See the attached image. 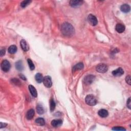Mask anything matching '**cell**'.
Segmentation results:
<instances>
[{"label":"cell","mask_w":131,"mask_h":131,"mask_svg":"<svg viewBox=\"0 0 131 131\" xmlns=\"http://www.w3.org/2000/svg\"><path fill=\"white\" fill-rule=\"evenodd\" d=\"M61 31L65 36H71L74 33V28L72 25L66 22L62 25Z\"/></svg>","instance_id":"cell-1"},{"label":"cell","mask_w":131,"mask_h":131,"mask_svg":"<svg viewBox=\"0 0 131 131\" xmlns=\"http://www.w3.org/2000/svg\"><path fill=\"white\" fill-rule=\"evenodd\" d=\"M85 102L87 105L91 106H93L96 105L97 100L96 97L93 95H87L85 98Z\"/></svg>","instance_id":"cell-2"},{"label":"cell","mask_w":131,"mask_h":131,"mask_svg":"<svg viewBox=\"0 0 131 131\" xmlns=\"http://www.w3.org/2000/svg\"><path fill=\"white\" fill-rule=\"evenodd\" d=\"M1 69L4 72H7L9 71L10 69L11 65L9 62L7 60H3L1 64Z\"/></svg>","instance_id":"cell-3"},{"label":"cell","mask_w":131,"mask_h":131,"mask_svg":"<svg viewBox=\"0 0 131 131\" xmlns=\"http://www.w3.org/2000/svg\"><path fill=\"white\" fill-rule=\"evenodd\" d=\"M96 70L99 73H106L107 71L108 68H107V66L105 63H100V64H98L96 66Z\"/></svg>","instance_id":"cell-4"},{"label":"cell","mask_w":131,"mask_h":131,"mask_svg":"<svg viewBox=\"0 0 131 131\" xmlns=\"http://www.w3.org/2000/svg\"><path fill=\"white\" fill-rule=\"evenodd\" d=\"M88 21L89 24L93 26H95L97 24V19L95 16L91 14L88 16Z\"/></svg>","instance_id":"cell-5"},{"label":"cell","mask_w":131,"mask_h":131,"mask_svg":"<svg viewBox=\"0 0 131 131\" xmlns=\"http://www.w3.org/2000/svg\"><path fill=\"white\" fill-rule=\"evenodd\" d=\"M43 83L44 86L47 88H50L52 85L51 78L49 76H46L44 78Z\"/></svg>","instance_id":"cell-6"},{"label":"cell","mask_w":131,"mask_h":131,"mask_svg":"<svg viewBox=\"0 0 131 131\" xmlns=\"http://www.w3.org/2000/svg\"><path fill=\"white\" fill-rule=\"evenodd\" d=\"M95 76L92 75H89L88 76H86L85 78H84V82L87 85H90V84L92 83L94 80H95Z\"/></svg>","instance_id":"cell-7"},{"label":"cell","mask_w":131,"mask_h":131,"mask_svg":"<svg viewBox=\"0 0 131 131\" xmlns=\"http://www.w3.org/2000/svg\"><path fill=\"white\" fill-rule=\"evenodd\" d=\"M83 3V1H80V0H72L70 1L69 4L70 5L73 7H78L82 5Z\"/></svg>","instance_id":"cell-8"},{"label":"cell","mask_w":131,"mask_h":131,"mask_svg":"<svg viewBox=\"0 0 131 131\" xmlns=\"http://www.w3.org/2000/svg\"><path fill=\"white\" fill-rule=\"evenodd\" d=\"M20 45H21L22 49L24 50V51H28L29 50V47L27 43L26 42L25 39H22L21 42H20Z\"/></svg>","instance_id":"cell-9"},{"label":"cell","mask_w":131,"mask_h":131,"mask_svg":"<svg viewBox=\"0 0 131 131\" xmlns=\"http://www.w3.org/2000/svg\"><path fill=\"white\" fill-rule=\"evenodd\" d=\"M124 71L121 68H119L112 71V74L114 76H120L123 74Z\"/></svg>","instance_id":"cell-10"},{"label":"cell","mask_w":131,"mask_h":131,"mask_svg":"<svg viewBox=\"0 0 131 131\" xmlns=\"http://www.w3.org/2000/svg\"><path fill=\"white\" fill-rule=\"evenodd\" d=\"M125 29H126L125 26L122 24H117L115 27L116 31L119 33H123L124 31H125Z\"/></svg>","instance_id":"cell-11"},{"label":"cell","mask_w":131,"mask_h":131,"mask_svg":"<svg viewBox=\"0 0 131 131\" xmlns=\"http://www.w3.org/2000/svg\"><path fill=\"white\" fill-rule=\"evenodd\" d=\"M130 9H131L130 6L128 4H123L120 7L121 11L124 13H127L130 12Z\"/></svg>","instance_id":"cell-12"},{"label":"cell","mask_w":131,"mask_h":131,"mask_svg":"<svg viewBox=\"0 0 131 131\" xmlns=\"http://www.w3.org/2000/svg\"><path fill=\"white\" fill-rule=\"evenodd\" d=\"M83 67L84 65L83 63H79L73 67V68L72 69V71L73 72H75L76 71H78V70H82L83 69Z\"/></svg>","instance_id":"cell-13"},{"label":"cell","mask_w":131,"mask_h":131,"mask_svg":"<svg viewBox=\"0 0 131 131\" xmlns=\"http://www.w3.org/2000/svg\"><path fill=\"white\" fill-rule=\"evenodd\" d=\"M63 121L62 120H53L51 121V125L55 127H58L62 125Z\"/></svg>","instance_id":"cell-14"},{"label":"cell","mask_w":131,"mask_h":131,"mask_svg":"<svg viewBox=\"0 0 131 131\" xmlns=\"http://www.w3.org/2000/svg\"><path fill=\"white\" fill-rule=\"evenodd\" d=\"M98 114L99 116L102 117V118H106L108 116L109 113L107 112V111L105 109H101L98 111Z\"/></svg>","instance_id":"cell-15"},{"label":"cell","mask_w":131,"mask_h":131,"mask_svg":"<svg viewBox=\"0 0 131 131\" xmlns=\"http://www.w3.org/2000/svg\"><path fill=\"white\" fill-rule=\"evenodd\" d=\"M29 90L30 91V93H31V95L34 97H36L38 96V93H37L36 90L35 88V87L32 85H29Z\"/></svg>","instance_id":"cell-16"},{"label":"cell","mask_w":131,"mask_h":131,"mask_svg":"<svg viewBox=\"0 0 131 131\" xmlns=\"http://www.w3.org/2000/svg\"><path fill=\"white\" fill-rule=\"evenodd\" d=\"M35 112L34 110L30 109L27 112L26 114V118L28 120H30L33 118V117L34 116Z\"/></svg>","instance_id":"cell-17"},{"label":"cell","mask_w":131,"mask_h":131,"mask_svg":"<svg viewBox=\"0 0 131 131\" xmlns=\"http://www.w3.org/2000/svg\"><path fill=\"white\" fill-rule=\"evenodd\" d=\"M35 79L36 81L39 83H41L43 82L44 78L41 73H38L35 75Z\"/></svg>","instance_id":"cell-18"},{"label":"cell","mask_w":131,"mask_h":131,"mask_svg":"<svg viewBox=\"0 0 131 131\" xmlns=\"http://www.w3.org/2000/svg\"><path fill=\"white\" fill-rule=\"evenodd\" d=\"M17 47L15 45H13L9 47L8 49V51L9 53L15 54L16 51H17Z\"/></svg>","instance_id":"cell-19"},{"label":"cell","mask_w":131,"mask_h":131,"mask_svg":"<svg viewBox=\"0 0 131 131\" xmlns=\"http://www.w3.org/2000/svg\"><path fill=\"white\" fill-rule=\"evenodd\" d=\"M35 123L39 126H44L45 125V121L44 119L43 118H37L35 121Z\"/></svg>","instance_id":"cell-20"},{"label":"cell","mask_w":131,"mask_h":131,"mask_svg":"<svg viewBox=\"0 0 131 131\" xmlns=\"http://www.w3.org/2000/svg\"><path fill=\"white\" fill-rule=\"evenodd\" d=\"M15 68L19 71H22L23 70V66L22 61L19 60L15 63Z\"/></svg>","instance_id":"cell-21"},{"label":"cell","mask_w":131,"mask_h":131,"mask_svg":"<svg viewBox=\"0 0 131 131\" xmlns=\"http://www.w3.org/2000/svg\"><path fill=\"white\" fill-rule=\"evenodd\" d=\"M36 110L37 112L39 114L42 115L44 113V110L43 107L41 105H38L36 107Z\"/></svg>","instance_id":"cell-22"},{"label":"cell","mask_w":131,"mask_h":131,"mask_svg":"<svg viewBox=\"0 0 131 131\" xmlns=\"http://www.w3.org/2000/svg\"><path fill=\"white\" fill-rule=\"evenodd\" d=\"M55 107H56V105L54 101V100L53 99H51L50 100V108L51 111H53L54 110Z\"/></svg>","instance_id":"cell-23"},{"label":"cell","mask_w":131,"mask_h":131,"mask_svg":"<svg viewBox=\"0 0 131 131\" xmlns=\"http://www.w3.org/2000/svg\"><path fill=\"white\" fill-rule=\"evenodd\" d=\"M27 62H28V65H29V67L30 70H34L35 66H34V63H33L32 62V60L30 59H28Z\"/></svg>","instance_id":"cell-24"},{"label":"cell","mask_w":131,"mask_h":131,"mask_svg":"<svg viewBox=\"0 0 131 131\" xmlns=\"http://www.w3.org/2000/svg\"><path fill=\"white\" fill-rule=\"evenodd\" d=\"M31 2V1H23L21 3V6L22 8H25L26 6H27Z\"/></svg>","instance_id":"cell-25"},{"label":"cell","mask_w":131,"mask_h":131,"mask_svg":"<svg viewBox=\"0 0 131 131\" xmlns=\"http://www.w3.org/2000/svg\"><path fill=\"white\" fill-rule=\"evenodd\" d=\"M11 82L12 83H15V85H20V84H21V82H20L19 80L18 79H16V78H13L12 79H11Z\"/></svg>","instance_id":"cell-26"},{"label":"cell","mask_w":131,"mask_h":131,"mask_svg":"<svg viewBox=\"0 0 131 131\" xmlns=\"http://www.w3.org/2000/svg\"><path fill=\"white\" fill-rule=\"evenodd\" d=\"M112 130H115V131H126V129L123 128V127L121 126H115L113 127L112 129Z\"/></svg>","instance_id":"cell-27"},{"label":"cell","mask_w":131,"mask_h":131,"mask_svg":"<svg viewBox=\"0 0 131 131\" xmlns=\"http://www.w3.org/2000/svg\"><path fill=\"white\" fill-rule=\"evenodd\" d=\"M126 81L127 83H128L129 85H131V76L128 75L126 77Z\"/></svg>","instance_id":"cell-28"},{"label":"cell","mask_w":131,"mask_h":131,"mask_svg":"<svg viewBox=\"0 0 131 131\" xmlns=\"http://www.w3.org/2000/svg\"><path fill=\"white\" fill-rule=\"evenodd\" d=\"M126 106L127 107H128L129 109H131V97L128 99L127 101V103H126Z\"/></svg>","instance_id":"cell-29"},{"label":"cell","mask_w":131,"mask_h":131,"mask_svg":"<svg viewBox=\"0 0 131 131\" xmlns=\"http://www.w3.org/2000/svg\"><path fill=\"white\" fill-rule=\"evenodd\" d=\"M5 54V49H2L1 50V51H0V55L1 56H3Z\"/></svg>","instance_id":"cell-30"},{"label":"cell","mask_w":131,"mask_h":131,"mask_svg":"<svg viewBox=\"0 0 131 131\" xmlns=\"http://www.w3.org/2000/svg\"><path fill=\"white\" fill-rule=\"evenodd\" d=\"M7 124L6 123H2V122H1V128L2 129V128H3V127H6V126H7Z\"/></svg>","instance_id":"cell-31"},{"label":"cell","mask_w":131,"mask_h":131,"mask_svg":"<svg viewBox=\"0 0 131 131\" xmlns=\"http://www.w3.org/2000/svg\"><path fill=\"white\" fill-rule=\"evenodd\" d=\"M19 76H20V78H21L22 79L25 80H26V77H25L24 75H22V74H21V75H19Z\"/></svg>","instance_id":"cell-32"}]
</instances>
